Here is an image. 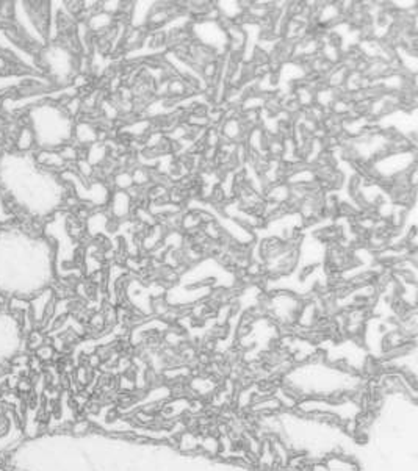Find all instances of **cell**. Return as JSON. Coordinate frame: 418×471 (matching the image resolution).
Here are the masks:
<instances>
[{
    "mask_svg": "<svg viewBox=\"0 0 418 471\" xmlns=\"http://www.w3.org/2000/svg\"><path fill=\"white\" fill-rule=\"evenodd\" d=\"M56 252L47 238L21 227L0 229V296L30 301L50 288Z\"/></svg>",
    "mask_w": 418,
    "mask_h": 471,
    "instance_id": "6da1fadb",
    "label": "cell"
},
{
    "mask_svg": "<svg viewBox=\"0 0 418 471\" xmlns=\"http://www.w3.org/2000/svg\"><path fill=\"white\" fill-rule=\"evenodd\" d=\"M0 194L22 215L46 219L64 204L66 187L55 171L36 163L35 152H4L0 153Z\"/></svg>",
    "mask_w": 418,
    "mask_h": 471,
    "instance_id": "7a4b0ae2",
    "label": "cell"
},
{
    "mask_svg": "<svg viewBox=\"0 0 418 471\" xmlns=\"http://www.w3.org/2000/svg\"><path fill=\"white\" fill-rule=\"evenodd\" d=\"M28 127L35 136L38 150H58L74 136V121L66 108L50 102L33 105L28 110Z\"/></svg>",
    "mask_w": 418,
    "mask_h": 471,
    "instance_id": "3957f363",
    "label": "cell"
},
{
    "mask_svg": "<svg viewBox=\"0 0 418 471\" xmlns=\"http://www.w3.org/2000/svg\"><path fill=\"white\" fill-rule=\"evenodd\" d=\"M24 340L21 321L14 318L10 311L0 310V366L5 365L10 357L22 351Z\"/></svg>",
    "mask_w": 418,
    "mask_h": 471,
    "instance_id": "277c9868",
    "label": "cell"
},
{
    "mask_svg": "<svg viewBox=\"0 0 418 471\" xmlns=\"http://www.w3.org/2000/svg\"><path fill=\"white\" fill-rule=\"evenodd\" d=\"M41 61L56 80H64L69 77L74 67V60L67 49L61 46H49L41 52Z\"/></svg>",
    "mask_w": 418,
    "mask_h": 471,
    "instance_id": "5b68a950",
    "label": "cell"
},
{
    "mask_svg": "<svg viewBox=\"0 0 418 471\" xmlns=\"http://www.w3.org/2000/svg\"><path fill=\"white\" fill-rule=\"evenodd\" d=\"M60 177H61L63 182H69L72 187H74V190H76V193H77V196L80 199H85V201H91L94 204H104L107 201V194H108L107 188L102 187L100 183H94L90 190H86L83 187L82 179L79 176H76L74 173H72V171H66V173H63Z\"/></svg>",
    "mask_w": 418,
    "mask_h": 471,
    "instance_id": "8992f818",
    "label": "cell"
},
{
    "mask_svg": "<svg viewBox=\"0 0 418 471\" xmlns=\"http://www.w3.org/2000/svg\"><path fill=\"white\" fill-rule=\"evenodd\" d=\"M324 463L329 471H362V465L348 454H326Z\"/></svg>",
    "mask_w": 418,
    "mask_h": 471,
    "instance_id": "52a82bcc",
    "label": "cell"
},
{
    "mask_svg": "<svg viewBox=\"0 0 418 471\" xmlns=\"http://www.w3.org/2000/svg\"><path fill=\"white\" fill-rule=\"evenodd\" d=\"M199 441H200V437L196 434V432H191V431H183L180 432L179 435H176V449L180 451L183 455H196L199 454Z\"/></svg>",
    "mask_w": 418,
    "mask_h": 471,
    "instance_id": "ba28073f",
    "label": "cell"
},
{
    "mask_svg": "<svg viewBox=\"0 0 418 471\" xmlns=\"http://www.w3.org/2000/svg\"><path fill=\"white\" fill-rule=\"evenodd\" d=\"M35 160L39 166L55 171L64 166V160L61 159V155L58 150H38L35 152Z\"/></svg>",
    "mask_w": 418,
    "mask_h": 471,
    "instance_id": "9c48e42d",
    "label": "cell"
},
{
    "mask_svg": "<svg viewBox=\"0 0 418 471\" xmlns=\"http://www.w3.org/2000/svg\"><path fill=\"white\" fill-rule=\"evenodd\" d=\"M220 451H221V445H220V438L215 437V435H205V437H200V441H199V454H204L210 459H215L220 455Z\"/></svg>",
    "mask_w": 418,
    "mask_h": 471,
    "instance_id": "30bf717a",
    "label": "cell"
},
{
    "mask_svg": "<svg viewBox=\"0 0 418 471\" xmlns=\"http://www.w3.org/2000/svg\"><path fill=\"white\" fill-rule=\"evenodd\" d=\"M35 147V136L32 128L25 125L22 127L19 133H18V139H16V152H33Z\"/></svg>",
    "mask_w": 418,
    "mask_h": 471,
    "instance_id": "8fae6325",
    "label": "cell"
},
{
    "mask_svg": "<svg viewBox=\"0 0 418 471\" xmlns=\"http://www.w3.org/2000/svg\"><path fill=\"white\" fill-rule=\"evenodd\" d=\"M74 136L79 139V142H83V144H88V142H93L96 141L97 135H96V130L88 125V124H77V127H74Z\"/></svg>",
    "mask_w": 418,
    "mask_h": 471,
    "instance_id": "7c38bea8",
    "label": "cell"
},
{
    "mask_svg": "<svg viewBox=\"0 0 418 471\" xmlns=\"http://www.w3.org/2000/svg\"><path fill=\"white\" fill-rule=\"evenodd\" d=\"M96 429L94 424L88 420H77L74 421L71 426H69V432L76 437H83V435H88L91 434L93 431Z\"/></svg>",
    "mask_w": 418,
    "mask_h": 471,
    "instance_id": "4fadbf2b",
    "label": "cell"
},
{
    "mask_svg": "<svg viewBox=\"0 0 418 471\" xmlns=\"http://www.w3.org/2000/svg\"><path fill=\"white\" fill-rule=\"evenodd\" d=\"M190 390L196 395H208L210 391L215 390V383L208 379H204V377H196L191 380L190 383Z\"/></svg>",
    "mask_w": 418,
    "mask_h": 471,
    "instance_id": "5bb4252c",
    "label": "cell"
},
{
    "mask_svg": "<svg viewBox=\"0 0 418 471\" xmlns=\"http://www.w3.org/2000/svg\"><path fill=\"white\" fill-rule=\"evenodd\" d=\"M10 208L11 207L5 201V197L0 194V224H7L14 219V211Z\"/></svg>",
    "mask_w": 418,
    "mask_h": 471,
    "instance_id": "9a60e30c",
    "label": "cell"
},
{
    "mask_svg": "<svg viewBox=\"0 0 418 471\" xmlns=\"http://www.w3.org/2000/svg\"><path fill=\"white\" fill-rule=\"evenodd\" d=\"M35 352H36V359L41 360V362H49V360L53 359V355H55L53 346L52 345H46V343L42 346H39Z\"/></svg>",
    "mask_w": 418,
    "mask_h": 471,
    "instance_id": "2e32d148",
    "label": "cell"
},
{
    "mask_svg": "<svg viewBox=\"0 0 418 471\" xmlns=\"http://www.w3.org/2000/svg\"><path fill=\"white\" fill-rule=\"evenodd\" d=\"M46 343V338H44V335H42L41 332H36V331H32L30 334H28V338H27V346L30 348V349H38L39 346H42Z\"/></svg>",
    "mask_w": 418,
    "mask_h": 471,
    "instance_id": "e0dca14e",
    "label": "cell"
},
{
    "mask_svg": "<svg viewBox=\"0 0 418 471\" xmlns=\"http://www.w3.org/2000/svg\"><path fill=\"white\" fill-rule=\"evenodd\" d=\"M108 21H110V18L107 16V14H96V16H93L90 19V27L93 28V30H99V28L105 27L108 24Z\"/></svg>",
    "mask_w": 418,
    "mask_h": 471,
    "instance_id": "ac0fdd59",
    "label": "cell"
},
{
    "mask_svg": "<svg viewBox=\"0 0 418 471\" xmlns=\"http://www.w3.org/2000/svg\"><path fill=\"white\" fill-rule=\"evenodd\" d=\"M119 390H122V391H125V393H130V391H135L136 388H135V380H133V377L130 379L128 376H121L119 377Z\"/></svg>",
    "mask_w": 418,
    "mask_h": 471,
    "instance_id": "d6986e66",
    "label": "cell"
},
{
    "mask_svg": "<svg viewBox=\"0 0 418 471\" xmlns=\"http://www.w3.org/2000/svg\"><path fill=\"white\" fill-rule=\"evenodd\" d=\"M307 471H329L327 465L324 463V460H313L309 466Z\"/></svg>",
    "mask_w": 418,
    "mask_h": 471,
    "instance_id": "ffe728a7",
    "label": "cell"
},
{
    "mask_svg": "<svg viewBox=\"0 0 418 471\" xmlns=\"http://www.w3.org/2000/svg\"><path fill=\"white\" fill-rule=\"evenodd\" d=\"M16 387H18V390H19V391H22V393H30V390H32V382L28 380V379H27V380H24V379H22V380H19V382H18Z\"/></svg>",
    "mask_w": 418,
    "mask_h": 471,
    "instance_id": "44dd1931",
    "label": "cell"
},
{
    "mask_svg": "<svg viewBox=\"0 0 418 471\" xmlns=\"http://www.w3.org/2000/svg\"><path fill=\"white\" fill-rule=\"evenodd\" d=\"M28 363V357L27 355H18V357H13V365H27Z\"/></svg>",
    "mask_w": 418,
    "mask_h": 471,
    "instance_id": "7402d4cb",
    "label": "cell"
},
{
    "mask_svg": "<svg viewBox=\"0 0 418 471\" xmlns=\"http://www.w3.org/2000/svg\"><path fill=\"white\" fill-rule=\"evenodd\" d=\"M100 360H102V359H100L99 355H91L90 359H88V363H90V366H91V368H96V366L100 363Z\"/></svg>",
    "mask_w": 418,
    "mask_h": 471,
    "instance_id": "603a6c76",
    "label": "cell"
}]
</instances>
